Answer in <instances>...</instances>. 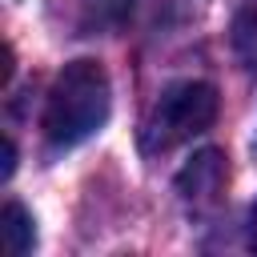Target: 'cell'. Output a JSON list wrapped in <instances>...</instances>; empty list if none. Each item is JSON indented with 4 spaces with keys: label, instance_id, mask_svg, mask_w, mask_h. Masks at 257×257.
Listing matches in <instances>:
<instances>
[{
    "label": "cell",
    "instance_id": "6da1fadb",
    "mask_svg": "<svg viewBox=\"0 0 257 257\" xmlns=\"http://www.w3.org/2000/svg\"><path fill=\"white\" fill-rule=\"evenodd\" d=\"M108 72L100 60H72L52 80L44 104V137L52 149H72L108 120Z\"/></svg>",
    "mask_w": 257,
    "mask_h": 257
},
{
    "label": "cell",
    "instance_id": "7a4b0ae2",
    "mask_svg": "<svg viewBox=\"0 0 257 257\" xmlns=\"http://www.w3.org/2000/svg\"><path fill=\"white\" fill-rule=\"evenodd\" d=\"M213 120H217V88L213 84H205V80L169 84L145 116L141 149L145 153H169V149L193 141L197 133H205Z\"/></svg>",
    "mask_w": 257,
    "mask_h": 257
},
{
    "label": "cell",
    "instance_id": "3957f363",
    "mask_svg": "<svg viewBox=\"0 0 257 257\" xmlns=\"http://www.w3.org/2000/svg\"><path fill=\"white\" fill-rule=\"evenodd\" d=\"M225 181H229V165H225V153L221 149H201L185 161V169L177 173V193L185 205L193 209H209L217 205V197L225 193Z\"/></svg>",
    "mask_w": 257,
    "mask_h": 257
},
{
    "label": "cell",
    "instance_id": "277c9868",
    "mask_svg": "<svg viewBox=\"0 0 257 257\" xmlns=\"http://www.w3.org/2000/svg\"><path fill=\"white\" fill-rule=\"evenodd\" d=\"M128 16H133V0H76V28L84 36L120 32Z\"/></svg>",
    "mask_w": 257,
    "mask_h": 257
},
{
    "label": "cell",
    "instance_id": "5b68a950",
    "mask_svg": "<svg viewBox=\"0 0 257 257\" xmlns=\"http://www.w3.org/2000/svg\"><path fill=\"white\" fill-rule=\"evenodd\" d=\"M229 44H233V56L241 60V68L257 76V0L237 4L233 24H229Z\"/></svg>",
    "mask_w": 257,
    "mask_h": 257
},
{
    "label": "cell",
    "instance_id": "8992f818",
    "mask_svg": "<svg viewBox=\"0 0 257 257\" xmlns=\"http://www.w3.org/2000/svg\"><path fill=\"white\" fill-rule=\"evenodd\" d=\"M0 229H4V249L12 257H24L32 245H36V229H32V213L16 201L4 205V217H0Z\"/></svg>",
    "mask_w": 257,
    "mask_h": 257
},
{
    "label": "cell",
    "instance_id": "52a82bcc",
    "mask_svg": "<svg viewBox=\"0 0 257 257\" xmlns=\"http://www.w3.org/2000/svg\"><path fill=\"white\" fill-rule=\"evenodd\" d=\"M12 169H16V145H12V141H4V169H0V177L8 181V177H12Z\"/></svg>",
    "mask_w": 257,
    "mask_h": 257
},
{
    "label": "cell",
    "instance_id": "ba28073f",
    "mask_svg": "<svg viewBox=\"0 0 257 257\" xmlns=\"http://www.w3.org/2000/svg\"><path fill=\"white\" fill-rule=\"evenodd\" d=\"M249 245L257 249V201H253V209H249Z\"/></svg>",
    "mask_w": 257,
    "mask_h": 257
}]
</instances>
